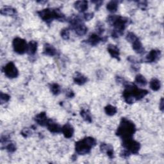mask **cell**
Segmentation results:
<instances>
[{
	"label": "cell",
	"mask_w": 164,
	"mask_h": 164,
	"mask_svg": "<svg viewBox=\"0 0 164 164\" xmlns=\"http://www.w3.org/2000/svg\"><path fill=\"white\" fill-rule=\"evenodd\" d=\"M62 132L65 138L70 139L74 134V128L71 125L67 124L62 128Z\"/></svg>",
	"instance_id": "cell-11"
},
{
	"label": "cell",
	"mask_w": 164,
	"mask_h": 164,
	"mask_svg": "<svg viewBox=\"0 0 164 164\" xmlns=\"http://www.w3.org/2000/svg\"><path fill=\"white\" fill-rule=\"evenodd\" d=\"M138 6L144 10L147 7V2H138Z\"/></svg>",
	"instance_id": "cell-36"
},
{
	"label": "cell",
	"mask_w": 164,
	"mask_h": 164,
	"mask_svg": "<svg viewBox=\"0 0 164 164\" xmlns=\"http://www.w3.org/2000/svg\"><path fill=\"white\" fill-rule=\"evenodd\" d=\"M80 115L81 116V117L84 119V120H85L86 122H92V117L90 115V114L89 113V111L85 110H82L80 112Z\"/></svg>",
	"instance_id": "cell-26"
},
{
	"label": "cell",
	"mask_w": 164,
	"mask_h": 164,
	"mask_svg": "<svg viewBox=\"0 0 164 164\" xmlns=\"http://www.w3.org/2000/svg\"><path fill=\"white\" fill-rule=\"evenodd\" d=\"M135 81L136 84H138L139 85L141 86H146L147 83L146 79L141 74H138L136 76Z\"/></svg>",
	"instance_id": "cell-25"
},
{
	"label": "cell",
	"mask_w": 164,
	"mask_h": 164,
	"mask_svg": "<svg viewBox=\"0 0 164 164\" xmlns=\"http://www.w3.org/2000/svg\"><path fill=\"white\" fill-rule=\"evenodd\" d=\"M136 131V128L133 123L126 118H122L120 124L117 129V135L122 140L132 138V136Z\"/></svg>",
	"instance_id": "cell-1"
},
{
	"label": "cell",
	"mask_w": 164,
	"mask_h": 164,
	"mask_svg": "<svg viewBox=\"0 0 164 164\" xmlns=\"http://www.w3.org/2000/svg\"><path fill=\"white\" fill-rule=\"evenodd\" d=\"M94 17V13H85L84 15V19L85 21H89L91 19H92Z\"/></svg>",
	"instance_id": "cell-35"
},
{
	"label": "cell",
	"mask_w": 164,
	"mask_h": 164,
	"mask_svg": "<svg viewBox=\"0 0 164 164\" xmlns=\"http://www.w3.org/2000/svg\"><path fill=\"white\" fill-rule=\"evenodd\" d=\"M160 109L161 111L163 110V98L161 99L160 102Z\"/></svg>",
	"instance_id": "cell-38"
},
{
	"label": "cell",
	"mask_w": 164,
	"mask_h": 164,
	"mask_svg": "<svg viewBox=\"0 0 164 164\" xmlns=\"http://www.w3.org/2000/svg\"><path fill=\"white\" fill-rule=\"evenodd\" d=\"M101 40H102V38L100 36H99L98 34L93 33V34H91L90 37H89L87 40V43L90 45L94 46L98 45Z\"/></svg>",
	"instance_id": "cell-16"
},
{
	"label": "cell",
	"mask_w": 164,
	"mask_h": 164,
	"mask_svg": "<svg viewBox=\"0 0 164 164\" xmlns=\"http://www.w3.org/2000/svg\"><path fill=\"white\" fill-rule=\"evenodd\" d=\"M122 146L128 151H130V153L133 154H137L141 148L140 144L138 142L133 140L132 138L123 140Z\"/></svg>",
	"instance_id": "cell-6"
},
{
	"label": "cell",
	"mask_w": 164,
	"mask_h": 164,
	"mask_svg": "<svg viewBox=\"0 0 164 164\" xmlns=\"http://www.w3.org/2000/svg\"><path fill=\"white\" fill-rule=\"evenodd\" d=\"M107 21L114 27V30L123 33L127 25L129 24V19L125 17L119 16H110L107 18Z\"/></svg>",
	"instance_id": "cell-4"
},
{
	"label": "cell",
	"mask_w": 164,
	"mask_h": 164,
	"mask_svg": "<svg viewBox=\"0 0 164 164\" xmlns=\"http://www.w3.org/2000/svg\"><path fill=\"white\" fill-rule=\"evenodd\" d=\"M66 95L68 97V98H71L73 97H74V94L73 92V90H68L66 93Z\"/></svg>",
	"instance_id": "cell-37"
},
{
	"label": "cell",
	"mask_w": 164,
	"mask_h": 164,
	"mask_svg": "<svg viewBox=\"0 0 164 164\" xmlns=\"http://www.w3.org/2000/svg\"><path fill=\"white\" fill-rule=\"evenodd\" d=\"M96 141L92 137H86L76 143V151L79 155H86L90 153L92 147L95 146Z\"/></svg>",
	"instance_id": "cell-3"
},
{
	"label": "cell",
	"mask_w": 164,
	"mask_h": 164,
	"mask_svg": "<svg viewBox=\"0 0 164 164\" xmlns=\"http://www.w3.org/2000/svg\"><path fill=\"white\" fill-rule=\"evenodd\" d=\"M0 98H1L2 103H3L5 102H8L10 100V95H8L7 94L1 92V97H0Z\"/></svg>",
	"instance_id": "cell-32"
},
{
	"label": "cell",
	"mask_w": 164,
	"mask_h": 164,
	"mask_svg": "<svg viewBox=\"0 0 164 164\" xmlns=\"http://www.w3.org/2000/svg\"><path fill=\"white\" fill-rule=\"evenodd\" d=\"M126 38L128 41H129L130 43H133L134 41L137 38V37H136L133 32H129L128 33V34L126 35Z\"/></svg>",
	"instance_id": "cell-29"
},
{
	"label": "cell",
	"mask_w": 164,
	"mask_h": 164,
	"mask_svg": "<svg viewBox=\"0 0 164 164\" xmlns=\"http://www.w3.org/2000/svg\"><path fill=\"white\" fill-rule=\"evenodd\" d=\"M100 150L103 153H106L108 156L110 158H114V150L111 146L107 145L106 144L102 143L100 146Z\"/></svg>",
	"instance_id": "cell-14"
},
{
	"label": "cell",
	"mask_w": 164,
	"mask_h": 164,
	"mask_svg": "<svg viewBox=\"0 0 164 164\" xmlns=\"http://www.w3.org/2000/svg\"><path fill=\"white\" fill-rule=\"evenodd\" d=\"M161 55V52L159 50L153 49L149 52L146 57V60L148 62H153L156 61Z\"/></svg>",
	"instance_id": "cell-10"
},
{
	"label": "cell",
	"mask_w": 164,
	"mask_h": 164,
	"mask_svg": "<svg viewBox=\"0 0 164 164\" xmlns=\"http://www.w3.org/2000/svg\"><path fill=\"white\" fill-rule=\"evenodd\" d=\"M150 88H151L154 91H158L161 87L160 81L159 79L156 78H153L149 83Z\"/></svg>",
	"instance_id": "cell-22"
},
{
	"label": "cell",
	"mask_w": 164,
	"mask_h": 164,
	"mask_svg": "<svg viewBox=\"0 0 164 164\" xmlns=\"http://www.w3.org/2000/svg\"><path fill=\"white\" fill-rule=\"evenodd\" d=\"M69 23L71 28L75 31L77 35L82 36L87 33V28L78 16L71 17L69 19Z\"/></svg>",
	"instance_id": "cell-5"
},
{
	"label": "cell",
	"mask_w": 164,
	"mask_h": 164,
	"mask_svg": "<svg viewBox=\"0 0 164 164\" xmlns=\"http://www.w3.org/2000/svg\"><path fill=\"white\" fill-rule=\"evenodd\" d=\"M39 17L47 23H51L53 19L63 21L65 16L59 9L46 8L37 12Z\"/></svg>",
	"instance_id": "cell-2"
},
{
	"label": "cell",
	"mask_w": 164,
	"mask_h": 164,
	"mask_svg": "<svg viewBox=\"0 0 164 164\" xmlns=\"http://www.w3.org/2000/svg\"><path fill=\"white\" fill-rule=\"evenodd\" d=\"M74 7L80 12H84L88 9V2L78 1L74 3Z\"/></svg>",
	"instance_id": "cell-17"
},
{
	"label": "cell",
	"mask_w": 164,
	"mask_h": 164,
	"mask_svg": "<svg viewBox=\"0 0 164 164\" xmlns=\"http://www.w3.org/2000/svg\"><path fill=\"white\" fill-rule=\"evenodd\" d=\"M132 46H133V50L137 53L141 54L144 51V48L140 41V40L137 38L134 42L132 43Z\"/></svg>",
	"instance_id": "cell-18"
},
{
	"label": "cell",
	"mask_w": 164,
	"mask_h": 164,
	"mask_svg": "<svg viewBox=\"0 0 164 164\" xmlns=\"http://www.w3.org/2000/svg\"><path fill=\"white\" fill-rule=\"evenodd\" d=\"M6 149L9 153H13L16 150V146L13 143H9L7 145Z\"/></svg>",
	"instance_id": "cell-30"
},
{
	"label": "cell",
	"mask_w": 164,
	"mask_h": 164,
	"mask_svg": "<svg viewBox=\"0 0 164 164\" xmlns=\"http://www.w3.org/2000/svg\"><path fill=\"white\" fill-rule=\"evenodd\" d=\"M1 14L4 16H12L16 14V10L12 7H5L1 9Z\"/></svg>",
	"instance_id": "cell-20"
},
{
	"label": "cell",
	"mask_w": 164,
	"mask_h": 164,
	"mask_svg": "<svg viewBox=\"0 0 164 164\" xmlns=\"http://www.w3.org/2000/svg\"><path fill=\"white\" fill-rule=\"evenodd\" d=\"M73 79L74 83L78 85H82L85 84L87 81V78L85 76L78 72H76L75 73L73 77Z\"/></svg>",
	"instance_id": "cell-15"
},
{
	"label": "cell",
	"mask_w": 164,
	"mask_h": 164,
	"mask_svg": "<svg viewBox=\"0 0 164 164\" xmlns=\"http://www.w3.org/2000/svg\"><path fill=\"white\" fill-rule=\"evenodd\" d=\"M46 126L48 130L51 133H57L62 132V127H60L57 123L54 122L51 119H48Z\"/></svg>",
	"instance_id": "cell-9"
},
{
	"label": "cell",
	"mask_w": 164,
	"mask_h": 164,
	"mask_svg": "<svg viewBox=\"0 0 164 164\" xmlns=\"http://www.w3.org/2000/svg\"><path fill=\"white\" fill-rule=\"evenodd\" d=\"M44 53L46 55L53 57L57 54V50L52 45L49 44H46L44 48Z\"/></svg>",
	"instance_id": "cell-19"
},
{
	"label": "cell",
	"mask_w": 164,
	"mask_h": 164,
	"mask_svg": "<svg viewBox=\"0 0 164 164\" xmlns=\"http://www.w3.org/2000/svg\"><path fill=\"white\" fill-rule=\"evenodd\" d=\"M21 134L23 135V136H24V137L26 138V137H28V136H30V135H32V131L29 128H24L22 130Z\"/></svg>",
	"instance_id": "cell-31"
},
{
	"label": "cell",
	"mask_w": 164,
	"mask_h": 164,
	"mask_svg": "<svg viewBox=\"0 0 164 164\" xmlns=\"http://www.w3.org/2000/svg\"><path fill=\"white\" fill-rule=\"evenodd\" d=\"M118 8V2L116 1H111L106 5L107 10L112 13H114L117 11Z\"/></svg>",
	"instance_id": "cell-24"
},
{
	"label": "cell",
	"mask_w": 164,
	"mask_h": 164,
	"mask_svg": "<svg viewBox=\"0 0 164 164\" xmlns=\"http://www.w3.org/2000/svg\"><path fill=\"white\" fill-rule=\"evenodd\" d=\"M51 91L54 95H59L60 92V87L57 84H53L51 85Z\"/></svg>",
	"instance_id": "cell-27"
},
{
	"label": "cell",
	"mask_w": 164,
	"mask_h": 164,
	"mask_svg": "<svg viewBox=\"0 0 164 164\" xmlns=\"http://www.w3.org/2000/svg\"><path fill=\"white\" fill-rule=\"evenodd\" d=\"M13 48L16 53L23 54L27 51L28 45L25 40L19 37H16L13 40Z\"/></svg>",
	"instance_id": "cell-7"
},
{
	"label": "cell",
	"mask_w": 164,
	"mask_h": 164,
	"mask_svg": "<svg viewBox=\"0 0 164 164\" xmlns=\"http://www.w3.org/2000/svg\"><path fill=\"white\" fill-rule=\"evenodd\" d=\"M96 29H97V30H98L97 32H98L99 34H102L105 31L104 24L101 22H98V23L97 24V26H96Z\"/></svg>",
	"instance_id": "cell-33"
},
{
	"label": "cell",
	"mask_w": 164,
	"mask_h": 164,
	"mask_svg": "<svg viewBox=\"0 0 164 164\" xmlns=\"http://www.w3.org/2000/svg\"><path fill=\"white\" fill-rule=\"evenodd\" d=\"M105 113L109 115V116H112L114 115L117 112V109L115 106L108 105L105 108Z\"/></svg>",
	"instance_id": "cell-23"
},
{
	"label": "cell",
	"mask_w": 164,
	"mask_h": 164,
	"mask_svg": "<svg viewBox=\"0 0 164 164\" xmlns=\"http://www.w3.org/2000/svg\"><path fill=\"white\" fill-rule=\"evenodd\" d=\"M35 120L38 125L42 126H46L48 120L46 114L45 112H41L37 115L35 118Z\"/></svg>",
	"instance_id": "cell-12"
},
{
	"label": "cell",
	"mask_w": 164,
	"mask_h": 164,
	"mask_svg": "<svg viewBox=\"0 0 164 164\" xmlns=\"http://www.w3.org/2000/svg\"><path fill=\"white\" fill-rule=\"evenodd\" d=\"M69 30L68 28H64L62 30L61 32V37L65 39V40H68L69 38Z\"/></svg>",
	"instance_id": "cell-28"
},
{
	"label": "cell",
	"mask_w": 164,
	"mask_h": 164,
	"mask_svg": "<svg viewBox=\"0 0 164 164\" xmlns=\"http://www.w3.org/2000/svg\"><path fill=\"white\" fill-rule=\"evenodd\" d=\"M107 49H108V53H110V54L112 57H113V58H114V59H115L118 60H120L119 49H118V48L116 46H115L114 44H109L108 46Z\"/></svg>",
	"instance_id": "cell-13"
},
{
	"label": "cell",
	"mask_w": 164,
	"mask_h": 164,
	"mask_svg": "<svg viewBox=\"0 0 164 164\" xmlns=\"http://www.w3.org/2000/svg\"><path fill=\"white\" fill-rule=\"evenodd\" d=\"M37 49V43L36 41L32 40L28 44V48H27V52L29 54H34Z\"/></svg>",
	"instance_id": "cell-21"
},
{
	"label": "cell",
	"mask_w": 164,
	"mask_h": 164,
	"mask_svg": "<svg viewBox=\"0 0 164 164\" xmlns=\"http://www.w3.org/2000/svg\"><path fill=\"white\" fill-rule=\"evenodd\" d=\"M3 71L5 76L9 78H17L19 72L15 64L12 62H8L3 68Z\"/></svg>",
	"instance_id": "cell-8"
},
{
	"label": "cell",
	"mask_w": 164,
	"mask_h": 164,
	"mask_svg": "<svg viewBox=\"0 0 164 164\" xmlns=\"http://www.w3.org/2000/svg\"><path fill=\"white\" fill-rule=\"evenodd\" d=\"M130 155V152L128 151L127 149H125V150H123V151L120 153V156L122 157V158H128L129 157Z\"/></svg>",
	"instance_id": "cell-34"
}]
</instances>
